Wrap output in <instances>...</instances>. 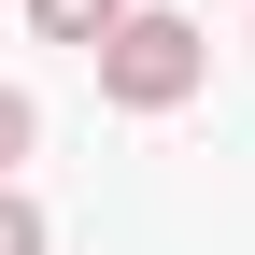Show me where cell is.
I'll return each instance as SVG.
<instances>
[{"mask_svg": "<svg viewBox=\"0 0 255 255\" xmlns=\"http://www.w3.org/2000/svg\"><path fill=\"white\" fill-rule=\"evenodd\" d=\"M199 85H213V28H199V14H170V0H142V14L100 43V100H114V114H142V128H156V114H184Z\"/></svg>", "mask_w": 255, "mask_h": 255, "instance_id": "cell-1", "label": "cell"}, {"mask_svg": "<svg viewBox=\"0 0 255 255\" xmlns=\"http://www.w3.org/2000/svg\"><path fill=\"white\" fill-rule=\"evenodd\" d=\"M128 14H142V0H28V28H43V43H85V57H100Z\"/></svg>", "mask_w": 255, "mask_h": 255, "instance_id": "cell-2", "label": "cell"}, {"mask_svg": "<svg viewBox=\"0 0 255 255\" xmlns=\"http://www.w3.org/2000/svg\"><path fill=\"white\" fill-rule=\"evenodd\" d=\"M28 156H43V100H28V85H0V184H14Z\"/></svg>", "mask_w": 255, "mask_h": 255, "instance_id": "cell-3", "label": "cell"}, {"mask_svg": "<svg viewBox=\"0 0 255 255\" xmlns=\"http://www.w3.org/2000/svg\"><path fill=\"white\" fill-rule=\"evenodd\" d=\"M0 255H57V227H43V199H28V184H0Z\"/></svg>", "mask_w": 255, "mask_h": 255, "instance_id": "cell-4", "label": "cell"}]
</instances>
